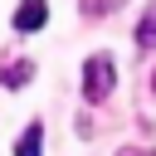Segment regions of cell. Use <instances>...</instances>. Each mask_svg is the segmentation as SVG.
<instances>
[{
  "instance_id": "3",
  "label": "cell",
  "mask_w": 156,
  "mask_h": 156,
  "mask_svg": "<svg viewBox=\"0 0 156 156\" xmlns=\"http://www.w3.org/2000/svg\"><path fill=\"white\" fill-rule=\"evenodd\" d=\"M15 156H44V127H39V122L24 127V136L15 141Z\"/></svg>"
},
{
  "instance_id": "5",
  "label": "cell",
  "mask_w": 156,
  "mask_h": 156,
  "mask_svg": "<svg viewBox=\"0 0 156 156\" xmlns=\"http://www.w3.org/2000/svg\"><path fill=\"white\" fill-rule=\"evenodd\" d=\"M136 44H141V49H156V5H146L141 24H136Z\"/></svg>"
},
{
  "instance_id": "1",
  "label": "cell",
  "mask_w": 156,
  "mask_h": 156,
  "mask_svg": "<svg viewBox=\"0 0 156 156\" xmlns=\"http://www.w3.org/2000/svg\"><path fill=\"white\" fill-rule=\"evenodd\" d=\"M112 83H117L112 54H93V58L83 63V98H88V102H102V98L112 93Z\"/></svg>"
},
{
  "instance_id": "4",
  "label": "cell",
  "mask_w": 156,
  "mask_h": 156,
  "mask_svg": "<svg viewBox=\"0 0 156 156\" xmlns=\"http://www.w3.org/2000/svg\"><path fill=\"white\" fill-rule=\"evenodd\" d=\"M0 78H5V88H24V83L34 78V63H29V58H20V63H10Z\"/></svg>"
},
{
  "instance_id": "6",
  "label": "cell",
  "mask_w": 156,
  "mask_h": 156,
  "mask_svg": "<svg viewBox=\"0 0 156 156\" xmlns=\"http://www.w3.org/2000/svg\"><path fill=\"white\" fill-rule=\"evenodd\" d=\"M127 0H83V10L88 15H107V10H122Z\"/></svg>"
},
{
  "instance_id": "2",
  "label": "cell",
  "mask_w": 156,
  "mask_h": 156,
  "mask_svg": "<svg viewBox=\"0 0 156 156\" xmlns=\"http://www.w3.org/2000/svg\"><path fill=\"white\" fill-rule=\"evenodd\" d=\"M44 24H49V5H44V0H20L15 29H20V34H34V29H44Z\"/></svg>"
},
{
  "instance_id": "7",
  "label": "cell",
  "mask_w": 156,
  "mask_h": 156,
  "mask_svg": "<svg viewBox=\"0 0 156 156\" xmlns=\"http://www.w3.org/2000/svg\"><path fill=\"white\" fill-rule=\"evenodd\" d=\"M117 156H151V151H136V146H127V151H117Z\"/></svg>"
}]
</instances>
